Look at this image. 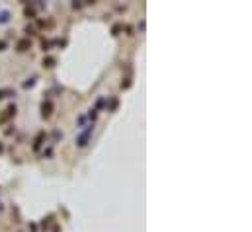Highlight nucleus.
<instances>
[{"label":"nucleus","mask_w":252,"mask_h":232,"mask_svg":"<svg viewBox=\"0 0 252 232\" xmlns=\"http://www.w3.org/2000/svg\"><path fill=\"white\" fill-rule=\"evenodd\" d=\"M51 109H53V103L51 102H43V105H41V115H43V117H49Z\"/></svg>","instance_id":"nucleus-1"},{"label":"nucleus","mask_w":252,"mask_h":232,"mask_svg":"<svg viewBox=\"0 0 252 232\" xmlns=\"http://www.w3.org/2000/svg\"><path fill=\"white\" fill-rule=\"evenodd\" d=\"M29 39H22V41H20V43H18V51H28L29 49Z\"/></svg>","instance_id":"nucleus-2"},{"label":"nucleus","mask_w":252,"mask_h":232,"mask_svg":"<svg viewBox=\"0 0 252 232\" xmlns=\"http://www.w3.org/2000/svg\"><path fill=\"white\" fill-rule=\"evenodd\" d=\"M43 133H39V137H37V139H35V144H33V148H39V144H41V140H43Z\"/></svg>","instance_id":"nucleus-3"},{"label":"nucleus","mask_w":252,"mask_h":232,"mask_svg":"<svg viewBox=\"0 0 252 232\" xmlns=\"http://www.w3.org/2000/svg\"><path fill=\"white\" fill-rule=\"evenodd\" d=\"M43 65H45V66H53V65H55V59L47 57V59H43Z\"/></svg>","instance_id":"nucleus-4"},{"label":"nucleus","mask_w":252,"mask_h":232,"mask_svg":"<svg viewBox=\"0 0 252 232\" xmlns=\"http://www.w3.org/2000/svg\"><path fill=\"white\" fill-rule=\"evenodd\" d=\"M2 47H4V41H0V49H2Z\"/></svg>","instance_id":"nucleus-5"}]
</instances>
